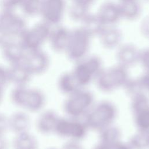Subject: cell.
Segmentation results:
<instances>
[{"label":"cell","instance_id":"6da1fadb","mask_svg":"<svg viewBox=\"0 0 149 149\" xmlns=\"http://www.w3.org/2000/svg\"><path fill=\"white\" fill-rule=\"evenodd\" d=\"M117 116V108L111 101H101L85 116L84 123L88 129L100 131L112 124Z\"/></svg>","mask_w":149,"mask_h":149},{"label":"cell","instance_id":"7a4b0ae2","mask_svg":"<svg viewBox=\"0 0 149 149\" xmlns=\"http://www.w3.org/2000/svg\"><path fill=\"white\" fill-rule=\"evenodd\" d=\"M94 101L93 93L81 88L68 95L63 103V110L69 118L79 119L87 115L93 107Z\"/></svg>","mask_w":149,"mask_h":149},{"label":"cell","instance_id":"3957f363","mask_svg":"<svg viewBox=\"0 0 149 149\" xmlns=\"http://www.w3.org/2000/svg\"><path fill=\"white\" fill-rule=\"evenodd\" d=\"M129 79L126 68L119 65L103 69L95 77L97 87L105 93L124 87Z\"/></svg>","mask_w":149,"mask_h":149},{"label":"cell","instance_id":"277c9868","mask_svg":"<svg viewBox=\"0 0 149 149\" xmlns=\"http://www.w3.org/2000/svg\"><path fill=\"white\" fill-rule=\"evenodd\" d=\"M51 30V26L42 21L27 29L20 36L19 42L26 52L41 49L44 43L48 40Z\"/></svg>","mask_w":149,"mask_h":149},{"label":"cell","instance_id":"5b68a950","mask_svg":"<svg viewBox=\"0 0 149 149\" xmlns=\"http://www.w3.org/2000/svg\"><path fill=\"white\" fill-rule=\"evenodd\" d=\"M91 38V36L81 27L70 31L65 50L68 58L76 62L85 58L90 49Z\"/></svg>","mask_w":149,"mask_h":149},{"label":"cell","instance_id":"8992f818","mask_svg":"<svg viewBox=\"0 0 149 149\" xmlns=\"http://www.w3.org/2000/svg\"><path fill=\"white\" fill-rule=\"evenodd\" d=\"M87 129L84 122L77 119L59 117L54 133L61 137L80 141L86 137Z\"/></svg>","mask_w":149,"mask_h":149},{"label":"cell","instance_id":"52a82bcc","mask_svg":"<svg viewBox=\"0 0 149 149\" xmlns=\"http://www.w3.org/2000/svg\"><path fill=\"white\" fill-rule=\"evenodd\" d=\"M65 8V0H42L40 15L43 22L51 26H57L63 19Z\"/></svg>","mask_w":149,"mask_h":149},{"label":"cell","instance_id":"ba28073f","mask_svg":"<svg viewBox=\"0 0 149 149\" xmlns=\"http://www.w3.org/2000/svg\"><path fill=\"white\" fill-rule=\"evenodd\" d=\"M0 27L12 37H20L27 29L26 22L20 16L13 11L1 10Z\"/></svg>","mask_w":149,"mask_h":149},{"label":"cell","instance_id":"9c48e42d","mask_svg":"<svg viewBox=\"0 0 149 149\" xmlns=\"http://www.w3.org/2000/svg\"><path fill=\"white\" fill-rule=\"evenodd\" d=\"M23 62L33 76L45 73L49 65V58L41 49L26 52Z\"/></svg>","mask_w":149,"mask_h":149},{"label":"cell","instance_id":"30bf717a","mask_svg":"<svg viewBox=\"0 0 149 149\" xmlns=\"http://www.w3.org/2000/svg\"><path fill=\"white\" fill-rule=\"evenodd\" d=\"M9 83L15 86H26L30 81L33 74L28 69L23 61L10 65L8 68Z\"/></svg>","mask_w":149,"mask_h":149},{"label":"cell","instance_id":"8fae6325","mask_svg":"<svg viewBox=\"0 0 149 149\" xmlns=\"http://www.w3.org/2000/svg\"><path fill=\"white\" fill-rule=\"evenodd\" d=\"M140 51L133 44H125L120 45L116 52L118 65L127 68L139 62Z\"/></svg>","mask_w":149,"mask_h":149},{"label":"cell","instance_id":"7c38bea8","mask_svg":"<svg viewBox=\"0 0 149 149\" xmlns=\"http://www.w3.org/2000/svg\"><path fill=\"white\" fill-rule=\"evenodd\" d=\"M97 15L105 26H113L122 18L119 4L112 2L102 3Z\"/></svg>","mask_w":149,"mask_h":149},{"label":"cell","instance_id":"4fadbf2b","mask_svg":"<svg viewBox=\"0 0 149 149\" xmlns=\"http://www.w3.org/2000/svg\"><path fill=\"white\" fill-rule=\"evenodd\" d=\"M70 31L63 26L52 29L48 40L52 49L57 52H65L70 37Z\"/></svg>","mask_w":149,"mask_h":149},{"label":"cell","instance_id":"5bb4252c","mask_svg":"<svg viewBox=\"0 0 149 149\" xmlns=\"http://www.w3.org/2000/svg\"><path fill=\"white\" fill-rule=\"evenodd\" d=\"M1 48L3 57L10 65L23 61L26 52L19 42L10 40Z\"/></svg>","mask_w":149,"mask_h":149},{"label":"cell","instance_id":"9a60e30c","mask_svg":"<svg viewBox=\"0 0 149 149\" xmlns=\"http://www.w3.org/2000/svg\"><path fill=\"white\" fill-rule=\"evenodd\" d=\"M59 116L53 110H46L38 116L36 122L37 129L43 134L54 133L55 126Z\"/></svg>","mask_w":149,"mask_h":149},{"label":"cell","instance_id":"2e32d148","mask_svg":"<svg viewBox=\"0 0 149 149\" xmlns=\"http://www.w3.org/2000/svg\"><path fill=\"white\" fill-rule=\"evenodd\" d=\"M99 37L101 44L105 48L113 49L120 46L122 40V33L114 26H109L105 27Z\"/></svg>","mask_w":149,"mask_h":149},{"label":"cell","instance_id":"e0dca14e","mask_svg":"<svg viewBox=\"0 0 149 149\" xmlns=\"http://www.w3.org/2000/svg\"><path fill=\"white\" fill-rule=\"evenodd\" d=\"M45 102V95L41 90L29 88L23 109L29 112H37L42 109Z\"/></svg>","mask_w":149,"mask_h":149},{"label":"cell","instance_id":"ac0fdd59","mask_svg":"<svg viewBox=\"0 0 149 149\" xmlns=\"http://www.w3.org/2000/svg\"><path fill=\"white\" fill-rule=\"evenodd\" d=\"M9 129L16 134L29 132L30 126V118L25 112L19 111L8 117Z\"/></svg>","mask_w":149,"mask_h":149},{"label":"cell","instance_id":"d6986e66","mask_svg":"<svg viewBox=\"0 0 149 149\" xmlns=\"http://www.w3.org/2000/svg\"><path fill=\"white\" fill-rule=\"evenodd\" d=\"M72 73L81 88L88 85L93 79L95 78V74L84 58L76 62Z\"/></svg>","mask_w":149,"mask_h":149},{"label":"cell","instance_id":"ffe728a7","mask_svg":"<svg viewBox=\"0 0 149 149\" xmlns=\"http://www.w3.org/2000/svg\"><path fill=\"white\" fill-rule=\"evenodd\" d=\"M58 87L62 93L68 95L81 88L72 72H64L61 74L58 80Z\"/></svg>","mask_w":149,"mask_h":149},{"label":"cell","instance_id":"44dd1931","mask_svg":"<svg viewBox=\"0 0 149 149\" xmlns=\"http://www.w3.org/2000/svg\"><path fill=\"white\" fill-rule=\"evenodd\" d=\"M119 6L122 18L133 20L140 15L141 8L137 0L120 1Z\"/></svg>","mask_w":149,"mask_h":149},{"label":"cell","instance_id":"7402d4cb","mask_svg":"<svg viewBox=\"0 0 149 149\" xmlns=\"http://www.w3.org/2000/svg\"><path fill=\"white\" fill-rule=\"evenodd\" d=\"M83 27L91 37L100 34L105 26L101 22L97 14L88 13L81 21Z\"/></svg>","mask_w":149,"mask_h":149},{"label":"cell","instance_id":"603a6c76","mask_svg":"<svg viewBox=\"0 0 149 149\" xmlns=\"http://www.w3.org/2000/svg\"><path fill=\"white\" fill-rule=\"evenodd\" d=\"M13 149H38V141L29 132L16 134L13 142Z\"/></svg>","mask_w":149,"mask_h":149},{"label":"cell","instance_id":"cb8c5ba5","mask_svg":"<svg viewBox=\"0 0 149 149\" xmlns=\"http://www.w3.org/2000/svg\"><path fill=\"white\" fill-rule=\"evenodd\" d=\"M100 143L111 146L120 141L122 132L119 127L112 125L99 131Z\"/></svg>","mask_w":149,"mask_h":149},{"label":"cell","instance_id":"d4e9b609","mask_svg":"<svg viewBox=\"0 0 149 149\" xmlns=\"http://www.w3.org/2000/svg\"><path fill=\"white\" fill-rule=\"evenodd\" d=\"M131 98V109L134 115L149 108V98L144 92L139 93Z\"/></svg>","mask_w":149,"mask_h":149},{"label":"cell","instance_id":"484cf974","mask_svg":"<svg viewBox=\"0 0 149 149\" xmlns=\"http://www.w3.org/2000/svg\"><path fill=\"white\" fill-rule=\"evenodd\" d=\"M42 0H22L20 8L27 16H34L40 14Z\"/></svg>","mask_w":149,"mask_h":149},{"label":"cell","instance_id":"4316f807","mask_svg":"<svg viewBox=\"0 0 149 149\" xmlns=\"http://www.w3.org/2000/svg\"><path fill=\"white\" fill-rule=\"evenodd\" d=\"M29 88L26 86H15L10 94V98L12 102L16 106L23 108Z\"/></svg>","mask_w":149,"mask_h":149},{"label":"cell","instance_id":"83f0119b","mask_svg":"<svg viewBox=\"0 0 149 149\" xmlns=\"http://www.w3.org/2000/svg\"><path fill=\"white\" fill-rule=\"evenodd\" d=\"M148 133L140 132L134 134L127 143L131 149H147L149 147Z\"/></svg>","mask_w":149,"mask_h":149},{"label":"cell","instance_id":"f1b7e54d","mask_svg":"<svg viewBox=\"0 0 149 149\" xmlns=\"http://www.w3.org/2000/svg\"><path fill=\"white\" fill-rule=\"evenodd\" d=\"M134 116L135 125L139 131L149 133V108Z\"/></svg>","mask_w":149,"mask_h":149},{"label":"cell","instance_id":"f546056e","mask_svg":"<svg viewBox=\"0 0 149 149\" xmlns=\"http://www.w3.org/2000/svg\"><path fill=\"white\" fill-rule=\"evenodd\" d=\"M88 10L81 5L73 3L69 8V15L73 20L81 22L89 13Z\"/></svg>","mask_w":149,"mask_h":149},{"label":"cell","instance_id":"4dcf8cb0","mask_svg":"<svg viewBox=\"0 0 149 149\" xmlns=\"http://www.w3.org/2000/svg\"><path fill=\"white\" fill-rule=\"evenodd\" d=\"M9 83L8 69L0 65V103L3 99L5 87Z\"/></svg>","mask_w":149,"mask_h":149},{"label":"cell","instance_id":"1f68e13d","mask_svg":"<svg viewBox=\"0 0 149 149\" xmlns=\"http://www.w3.org/2000/svg\"><path fill=\"white\" fill-rule=\"evenodd\" d=\"M22 0H0V7L2 10L13 11L20 8Z\"/></svg>","mask_w":149,"mask_h":149},{"label":"cell","instance_id":"d6a6232c","mask_svg":"<svg viewBox=\"0 0 149 149\" xmlns=\"http://www.w3.org/2000/svg\"><path fill=\"white\" fill-rule=\"evenodd\" d=\"M139 62L146 72H149V48L140 51Z\"/></svg>","mask_w":149,"mask_h":149},{"label":"cell","instance_id":"836d02e7","mask_svg":"<svg viewBox=\"0 0 149 149\" xmlns=\"http://www.w3.org/2000/svg\"><path fill=\"white\" fill-rule=\"evenodd\" d=\"M9 129L8 117L0 113V135L3 136Z\"/></svg>","mask_w":149,"mask_h":149},{"label":"cell","instance_id":"e575fe53","mask_svg":"<svg viewBox=\"0 0 149 149\" xmlns=\"http://www.w3.org/2000/svg\"><path fill=\"white\" fill-rule=\"evenodd\" d=\"M138 80L143 90L149 93V72H146Z\"/></svg>","mask_w":149,"mask_h":149},{"label":"cell","instance_id":"d590c367","mask_svg":"<svg viewBox=\"0 0 149 149\" xmlns=\"http://www.w3.org/2000/svg\"><path fill=\"white\" fill-rule=\"evenodd\" d=\"M140 30L142 34L149 38V16L146 17L140 24Z\"/></svg>","mask_w":149,"mask_h":149},{"label":"cell","instance_id":"8d00e7d4","mask_svg":"<svg viewBox=\"0 0 149 149\" xmlns=\"http://www.w3.org/2000/svg\"><path fill=\"white\" fill-rule=\"evenodd\" d=\"M61 149H84L79 141L70 140L63 144Z\"/></svg>","mask_w":149,"mask_h":149},{"label":"cell","instance_id":"74e56055","mask_svg":"<svg viewBox=\"0 0 149 149\" xmlns=\"http://www.w3.org/2000/svg\"><path fill=\"white\" fill-rule=\"evenodd\" d=\"M73 2L81 5L88 9L93 5L95 0H72Z\"/></svg>","mask_w":149,"mask_h":149},{"label":"cell","instance_id":"f35d334b","mask_svg":"<svg viewBox=\"0 0 149 149\" xmlns=\"http://www.w3.org/2000/svg\"><path fill=\"white\" fill-rule=\"evenodd\" d=\"M10 40V37L9 35L0 27V47H2Z\"/></svg>","mask_w":149,"mask_h":149},{"label":"cell","instance_id":"ab89813d","mask_svg":"<svg viewBox=\"0 0 149 149\" xmlns=\"http://www.w3.org/2000/svg\"><path fill=\"white\" fill-rule=\"evenodd\" d=\"M111 149H131L128 144L119 141L110 146Z\"/></svg>","mask_w":149,"mask_h":149},{"label":"cell","instance_id":"60d3db41","mask_svg":"<svg viewBox=\"0 0 149 149\" xmlns=\"http://www.w3.org/2000/svg\"><path fill=\"white\" fill-rule=\"evenodd\" d=\"M7 148V142L3 136L0 135V149H6Z\"/></svg>","mask_w":149,"mask_h":149},{"label":"cell","instance_id":"b9f144b4","mask_svg":"<svg viewBox=\"0 0 149 149\" xmlns=\"http://www.w3.org/2000/svg\"><path fill=\"white\" fill-rule=\"evenodd\" d=\"M93 149H111V148H110V146L100 143L96 146H95Z\"/></svg>","mask_w":149,"mask_h":149},{"label":"cell","instance_id":"7bdbcfd3","mask_svg":"<svg viewBox=\"0 0 149 149\" xmlns=\"http://www.w3.org/2000/svg\"><path fill=\"white\" fill-rule=\"evenodd\" d=\"M148 146H149V133H148Z\"/></svg>","mask_w":149,"mask_h":149},{"label":"cell","instance_id":"ee69618b","mask_svg":"<svg viewBox=\"0 0 149 149\" xmlns=\"http://www.w3.org/2000/svg\"><path fill=\"white\" fill-rule=\"evenodd\" d=\"M47 149H58V148H54V147H50V148H48Z\"/></svg>","mask_w":149,"mask_h":149},{"label":"cell","instance_id":"f6af8a7d","mask_svg":"<svg viewBox=\"0 0 149 149\" xmlns=\"http://www.w3.org/2000/svg\"><path fill=\"white\" fill-rule=\"evenodd\" d=\"M120 1H125V0H120Z\"/></svg>","mask_w":149,"mask_h":149}]
</instances>
